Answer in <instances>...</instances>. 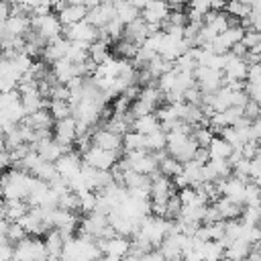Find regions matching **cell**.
<instances>
[{"label": "cell", "instance_id": "53", "mask_svg": "<svg viewBox=\"0 0 261 261\" xmlns=\"http://www.w3.org/2000/svg\"><path fill=\"white\" fill-rule=\"evenodd\" d=\"M128 2H130L135 8H139V10H143V8H145V4H147V0H128Z\"/></svg>", "mask_w": 261, "mask_h": 261}, {"label": "cell", "instance_id": "15", "mask_svg": "<svg viewBox=\"0 0 261 261\" xmlns=\"http://www.w3.org/2000/svg\"><path fill=\"white\" fill-rule=\"evenodd\" d=\"M51 75L55 77V82L65 84L71 75H73V65L67 57H59L55 61H51Z\"/></svg>", "mask_w": 261, "mask_h": 261}, {"label": "cell", "instance_id": "28", "mask_svg": "<svg viewBox=\"0 0 261 261\" xmlns=\"http://www.w3.org/2000/svg\"><path fill=\"white\" fill-rule=\"evenodd\" d=\"M157 167H159V171H161L163 175L173 177L175 173H179V171H181V161H177V159H175V157H171V155H165V157L157 163Z\"/></svg>", "mask_w": 261, "mask_h": 261}, {"label": "cell", "instance_id": "31", "mask_svg": "<svg viewBox=\"0 0 261 261\" xmlns=\"http://www.w3.org/2000/svg\"><path fill=\"white\" fill-rule=\"evenodd\" d=\"M147 137V149H151V151H157V149H165V130H161V128H157V130H153V133H149V135H145Z\"/></svg>", "mask_w": 261, "mask_h": 261}, {"label": "cell", "instance_id": "5", "mask_svg": "<svg viewBox=\"0 0 261 261\" xmlns=\"http://www.w3.org/2000/svg\"><path fill=\"white\" fill-rule=\"evenodd\" d=\"M63 29L65 31H61V33H65V39H69V41H86V43H92L98 37V29L94 24H90L86 18H82L77 22H71V24L63 27Z\"/></svg>", "mask_w": 261, "mask_h": 261}, {"label": "cell", "instance_id": "26", "mask_svg": "<svg viewBox=\"0 0 261 261\" xmlns=\"http://www.w3.org/2000/svg\"><path fill=\"white\" fill-rule=\"evenodd\" d=\"M35 177H39V179H43V181H51V179H55L59 173H57V169H55V165H53V161H41L33 171H31Z\"/></svg>", "mask_w": 261, "mask_h": 261}, {"label": "cell", "instance_id": "39", "mask_svg": "<svg viewBox=\"0 0 261 261\" xmlns=\"http://www.w3.org/2000/svg\"><path fill=\"white\" fill-rule=\"evenodd\" d=\"M22 237H27L24 228H22L18 222H8V226H6V241H8V243H16V241H20Z\"/></svg>", "mask_w": 261, "mask_h": 261}, {"label": "cell", "instance_id": "25", "mask_svg": "<svg viewBox=\"0 0 261 261\" xmlns=\"http://www.w3.org/2000/svg\"><path fill=\"white\" fill-rule=\"evenodd\" d=\"M130 167H133L135 171H139V173H145V175H149L151 171H155V169H157V159H155L153 155L145 153L143 157H139V159L130 161Z\"/></svg>", "mask_w": 261, "mask_h": 261}, {"label": "cell", "instance_id": "17", "mask_svg": "<svg viewBox=\"0 0 261 261\" xmlns=\"http://www.w3.org/2000/svg\"><path fill=\"white\" fill-rule=\"evenodd\" d=\"M27 210H29V204L20 198H6V202H4V218L8 222L18 220Z\"/></svg>", "mask_w": 261, "mask_h": 261}, {"label": "cell", "instance_id": "48", "mask_svg": "<svg viewBox=\"0 0 261 261\" xmlns=\"http://www.w3.org/2000/svg\"><path fill=\"white\" fill-rule=\"evenodd\" d=\"M192 159L194 161H198V163H206L208 159H210V155H208V149L206 147H196V151H194V155H192Z\"/></svg>", "mask_w": 261, "mask_h": 261}, {"label": "cell", "instance_id": "41", "mask_svg": "<svg viewBox=\"0 0 261 261\" xmlns=\"http://www.w3.org/2000/svg\"><path fill=\"white\" fill-rule=\"evenodd\" d=\"M259 177H261V159L259 155H255L249 159V179L259 184Z\"/></svg>", "mask_w": 261, "mask_h": 261}, {"label": "cell", "instance_id": "14", "mask_svg": "<svg viewBox=\"0 0 261 261\" xmlns=\"http://www.w3.org/2000/svg\"><path fill=\"white\" fill-rule=\"evenodd\" d=\"M130 128L133 130H139L143 135H149V133H153V130L159 128V118L155 116V112H147V114L135 116L133 122H130Z\"/></svg>", "mask_w": 261, "mask_h": 261}, {"label": "cell", "instance_id": "49", "mask_svg": "<svg viewBox=\"0 0 261 261\" xmlns=\"http://www.w3.org/2000/svg\"><path fill=\"white\" fill-rule=\"evenodd\" d=\"M12 255H14V247H12V243H8V241L0 243V261H2V259H10Z\"/></svg>", "mask_w": 261, "mask_h": 261}, {"label": "cell", "instance_id": "22", "mask_svg": "<svg viewBox=\"0 0 261 261\" xmlns=\"http://www.w3.org/2000/svg\"><path fill=\"white\" fill-rule=\"evenodd\" d=\"M202 259H210V261H216V259H222V253H224V243L218 239V241H204L202 249Z\"/></svg>", "mask_w": 261, "mask_h": 261}, {"label": "cell", "instance_id": "42", "mask_svg": "<svg viewBox=\"0 0 261 261\" xmlns=\"http://www.w3.org/2000/svg\"><path fill=\"white\" fill-rule=\"evenodd\" d=\"M245 94L249 96V100H257L261 98V82H245Z\"/></svg>", "mask_w": 261, "mask_h": 261}, {"label": "cell", "instance_id": "4", "mask_svg": "<svg viewBox=\"0 0 261 261\" xmlns=\"http://www.w3.org/2000/svg\"><path fill=\"white\" fill-rule=\"evenodd\" d=\"M194 80L202 92H216L220 88V82H222V71L212 69L208 65H196L194 67Z\"/></svg>", "mask_w": 261, "mask_h": 261}, {"label": "cell", "instance_id": "23", "mask_svg": "<svg viewBox=\"0 0 261 261\" xmlns=\"http://www.w3.org/2000/svg\"><path fill=\"white\" fill-rule=\"evenodd\" d=\"M122 145H124L126 151H130V149H147V137L143 133H139V130H130L128 128L122 135Z\"/></svg>", "mask_w": 261, "mask_h": 261}, {"label": "cell", "instance_id": "50", "mask_svg": "<svg viewBox=\"0 0 261 261\" xmlns=\"http://www.w3.org/2000/svg\"><path fill=\"white\" fill-rule=\"evenodd\" d=\"M51 12V4H37L31 8V14L35 16H43V14H49Z\"/></svg>", "mask_w": 261, "mask_h": 261}, {"label": "cell", "instance_id": "57", "mask_svg": "<svg viewBox=\"0 0 261 261\" xmlns=\"http://www.w3.org/2000/svg\"><path fill=\"white\" fill-rule=\"evenodd\" d=\"M0 218H4V202H2V198H0Z\"/></svg>", "mask_w": 261, "mask_h": 261}, {"label": "cell", "instance_id": "21", "mask_svg": "<svg viewBox=\"0 0 261 261\" xmlns=\"http://www.w3.org/2000/svg\"><path fill=\"white\" fill-rule=\"evenodd\" d=\"M206 149H208L210 159H226L232 147H230L222 137H212V141L208 143V147H206Z\"/></svg>", "mask_w": 261, "mask_h": 261}, {"label": "cell", "instance_id": "54", "mask_svg": "<svg viewBox=\"0 0 261 261\" xmlns=\"http://www.w3.org/2000/svg\"><path fill=\"white\" fill-rule=\"evenodd\" d=\"M102 0H86V8H90V6H96V4H100Z\"/></svg>", "mask_w": 261, "mask_h": 261}, {"label": "cell", "instance_id": "11", "mask_svg": "<svg viewBox=\"0 0 261 261\" xmlns=\"http://www.w3.org/2000/svg\"><path fill=\"white\" fill-rule=\"evenodd\" d=\"M35 151L41 155V159H45V161H55L63 151H67L63 145H59L55 139H51V137H45V139H39L37 143H35Z\"/></svg>", "mask_w": 261, "mask_h": 261}, {"label": "cell", "instance_id": "40", "mask_svg": "<svg viewBox=\"0 0 261 261\" xmlns=\"http://www.w3.org/2000/svg\"><path fill=\"white\" fill-rule=\"evenodd\" d=\"M241 43H243L247 49H249V47H255V45H259V43H261V35H259V29H245Z\"/></svg>", "mask_w": 261, "mask_h": 261}, {"label": "cell", "instance_id": "58", "mask_svg": "<svg viewBox=\"0 0 261 261\" xmlns=\"http://www.w3.org/2000/svg\"><path fill=\"white\" fill-rule=\"evenodd\" d=\"M239 2H243V4H247V6H251V2H253V0H239Z\"/></svg>", "mask_w": 261, "mask_h": 261}, {"label": "cell", "instance_id": "37", "mask_svg": "<svg viewBox=\"0 0 261 261\" xmlns=\"http://www.w3.org/2000/svg\"><path fill=\"white\" fill-rule=\"evenodd\" d=\"M137 43H133V41H128V39H122V41H118V45H116V53L120 55V57H124V59H133V55L137 53Z\"/></svg>", "mask_w": 261, "mask_h": 261}, {"label": "cell", "instance_id": "34", "mask_svg": "<svg viewBox=\"0 0 261 261\" xmlns=\"http://www.w3.org/2000/svg\"><path fill=\"white\" fill-rule=\"evenodd\" d=\"M77 194L75 192H65V194H61V196H57V206L59 208H63V210H77Z\"/></svg>", "mask_w": 261, "mask_h": 261}, {"label": "cell", "instance_id": "8", "mask_svg": "<svg viewBox=\"0 0 261 261\" xmlns=\"http://www.w3.org/2000/svg\"><path fill=\"white\" fill-rule=\"evenodd\" d=\"M90 141H92V145L106 149V151H118L122 147V137L108 128H98V130L90 133Z\"/></svg>", "mask_w": 261, "mask_h": 261}, {"label": "cell", "instance_id": "30", "mask_svg": "<svg viewBox=\"0 0 261 261\" xmlns=\"http://www.w3.org/2000/svg\"><path fill=\"white\" fill-rule=\"evenodd\" d=\"M98 29H100V27H98ZM102 29H104V33H106V35H108L112 41H118V39L122 37L124 24H122V22H120L116 16H112V18H110V20H108V22H106Z\"/></svg>", "mask_w": 261, "mask_h": 261}, {"label": "cell", "instance_id": "44", "mask_svg": "<svg viewBox=\"0 0 261 261\" xmlns=\"http://www.w3.org/2000/svg\"><path fill=\"white\" fill-rule=\"evenodd\" d=\"M243 114L247 116V118H259V102L257 100H247L245 102V106H243Z\"/></svg>", "mask_w": 261, "mask_h": 261}, {"label": "cell", "instance_id": "6", "mask_svg": "<svg viewBox=\"0 0 261 261\" xmlns=\"http://www.w3.org/2000/svg\"><path fill=\"white\" fill-rule=\"evenodd\" d=\"M53 165H55L57 173H59L63 179H69L71 175H75V173L80 171V167H82V157L69 149V151H63V153L53 161Z\"/></svg>", "mask_w": 261, "mask_h": 261}, {"label": "cell", "instance_id": "52", "mask_svg": "<svg viewBox=\"0 0 261 261\" xmlns=\"http://www.w3.org/2000/svg\"><path fill=\"white\" fill-rule=\"evenodd\" d=\"M226 0H210V10H222Z\"/></svg>", "mask_w": 261, "mask_h": 261}, {"label": "cell", "instance_id": "19", "mask_svg": "<svg viewBox=\"0 0 261 261\" xmlns=\"http://www.w3.org/2000/svg\"><path fill=\"white\" fill-rule=\"evenodd\" d=\"M214 206L218 208L220 218H224V220H228V218H239V214H241V210H243V204H237V202L228 200L226 196L216 198V200H214Z\"/></svg>", "mask_w": 261, "mask_h": 261}, {"label": "cell", "instance_id": "2", "mask_svg": "<svg viewBox=\"0 0 261 261\" xmlns=\"http://www.w3.org/2000/svg\"><path fill=\"white\" fill-rule=\"evenodd\" d=\"M82 159H84V163H88L96 169H110L118 159V151H106L96 145H90L86 151H82Z\"/></svg>", "mask_w": 261, "mask_h": 261}, {"label": "cell", "instance_id": "36", "mask_svg": "<svg viewBox=\"0 0 261 261\" xmlns=\"http://www.w3.org/2000/svg\"><path fill=\"white\" fill-rule=\"evenodd\" d=\"M224 10H226V14H230V16L243 18V16H247L249 6L243 4V2H239V0H228V2H224Z\"/></svg>", "mask_w": 261, "mask_h": 261}, {"label": "cell", "instance_id": "38", "mask_svg": "<svg viewBox=\"0 0 261 261\" xmlns=\"http://www.w3.org/2000/svg\"><path fill=\"white\" fill-rule=\"evenodd\" d=\"M208 165L212 167L216 177H226V175H230V169H232L226 163V159H208Z\"/></svg>", "mask_w": 261, "mask_h": 261}, {"label": "cell", "instance_id": "32", "mask_svg": "<svg viewBox=\"0 0 261 261\" xmlns=\"http://www.w3.org/2000/svg\"><path fill=\"white\" fill-rule=\"evenodd\" d=\"M241 222L243 224H259V218H261V208L259 206H247L241 210Z\"/></svg>", "mask_w": 261, "mask_h": 261}, {"label": "cell", "instance_id": "24", "mask_svg": "<svg viewBox=\"0 0 261 261\" xmlns=\"http://www.w3.org/2000/svg\"><path fill=\"white\" fill-rule=\"evenodd\" d=\"M139 100H143V102H147V104H151L153 108L161 102V98H163V92L157 88V86H153V84H147V88H141L139 90V96H137Z\"/></svg>", "mask_w": 261, "mask_h": 261}, {"label": "cell", "instance_id": "46", "mask_svg": "<svg viewBox=\"0 0 261 261\" xmlns=\"http://www.w3.org/2000/svg\"><path fill=\"white\" fill-rule=\"evenodd\" d=\"M128 106H130V98H128L126 94H118V98H116V102H114V110H112V112H126V110H128Z\"/></svg>", "mask_w": 261, "mask_h": 261}, {"label": "cell", "instance_id": "12", "mask_svg": "<svg viewBox=\"0 0 261 261\" xmlns=\"http://www.w3.org/2000/svg\"><path fill=\"white\" fill-rule=\"evenodd\" d=\"M86 6H82V4H65L59 12H57V18H59V22L63 24V27H67V24H71V22H77V20H82L84 16H86Z\"/></svg>", "mask_w": 261, "mask_h": 261}, {"label": "cell", "instance_id": "1", "mask_svg": "<svg viewBox=\"0 0 261 261\" xmlns=\"http://www.w3.org/2000/svg\"><path fill=\"white\" fill-rule=\"evenodd\" d=\"M29 22H31V29H35L45 41L49 39H55L61 35L63 31V24L59 22L57 14L55 12H49V14H43V16H35V14H29Z\"/></svg>", "mask_w": 261, "mask_h": 261}, {"label": "cell", "instance_id": "51", "mask_svg": "<svg viewBox=\"0 0 261 261\" xmlns=\"http://www.w3.org/2000/svg\"><path fill=\"white\" fill-rule=\"evenodd\" d=\"M10 16V2L8 0H0V22H4Z\"/></svg>", "mask_w": 261, "mask_h": 261}, {"label": "cell", "instance_id": "56", "mask_svg": "<svg viewBox=\"0 0 261 261\" xmlns=\"http://www.w3.org/2000/svg\"><path fill=\"white\" fill-rule=\"evenodd\" d=\"M10 4H29V0H8Z\"/></svg>", "mask_w": 261, "mask_h": 261}, {"label": "cell", "instance_id": "18", "mask_svg": "<svg viewBox=\"0 0 261 261\" xmlns=\"http://www.w3.org/2000/svg\"><path fill=\"white\" fill-rule=\"evenodd\" d=\"M45 251H47V259H55V257H61V247H63V237L57 228L53 230H47L45 232Z\"/></svg>", "mask_w": 261, "mask_h": 261}, {"label": "cell", "instance_id": "9", "mask_svg": "<svg viewBox=\"0 0 261 261\" xmlns=\"http://www.w3.org/2000/svg\"><path fill=\"white\" fill-rule=\"evenodd\" d=\"M169 14V4L165 0H147L145 8L141 10V18L145 22H161Z\"/></svg>", "mask_w": 261, "mask_h": 261}, {"label": "cell", "instance_id": "29", "mask_svg": "<svg viewBox=\"0 0 261 261\" xmlns=\"http://www.w3.org/2000/svg\"><path fill=\"white\" fill-rule=\"evenodd\" d=\"M77 210H82V212H92L94 208H96V194H94V190H84V192H80L77 194Z\"/></svg>", "mask_w": 261, "mask_h": 261}, {"label": "cell", "instance_id": "47", "mask_svg": "<svg viewBox=\"0 0 261 261\" xmlns=\"http://www.w3.org/2000/svg\"><path fill=\"white\" fill-rule=\"evenodd\" d=\"M190 8L196 10L198 14H204L210 10V0H190Z\"/></svg>", "mask_w": 261, "mask_h": 261}, {"label": "cell", "instance_id": "20", "mask_svg": "<svg viewBox=\"0 0 261 261\" xmlns=\"http://www.w3.org/2000/svg\"><path fill=\"white\" fill-rule=\"evenodd\" d=\"M88 47H90V43H86V41H69V47L65 51V57L71 63H80V61L88 59Z\"/></svg>", "mask_w": 261, "mask_h": 261}, {"label": "cell", "instance_id": "3", "mask_svg": "<svg viewBox=\"0 0 261 261\" xmlns=\"http://www.w3.org/2000/svg\"><path fill=\"white\" fill-rule=\"evenodd\" d=\"M14 259H47V251H45V243L39 241L37 237H22L20 241H16L14 247Z\"/></svg>", "mask_w": 261, "mask_h": 261}, {"label": "cell", "instance_id": "43", "mask_svg": "<svg viewBox=\"0 0 261 261\" xmlns=\"http://www.w3.org/2000/svg\"><path fill=\"white\" fill-rule=\"evenodd\" d=\"M259 141H245L243 145H241V153H243V157L245 159H251V157H255V155H259Z\"/></svg>", "mask_w": 261, "mask_h": 261}, {"label": "cell", "instance_id": "45", "mask_svg": "<svg viewBox=\"0 0 261 261\" xmlns=\"http://www.w3.org/2000/svg\"><path fill=\"white\" fill-rule=\"evenodd\" d=\"M216 220H220L218 208H216L214 204H212V206L206 204V210H204V214H202V222H204V224H210V222H216Z\"/></svg>", "mask_w": 261, "mask_h": 261}, {"label": "cell", "instance_id": "16", "mask_svg": "<svg viewBox=\"0 0 261 261\" xmlns=\"http://www.w3.org/2000/svg\"><path fill=\"white\" fill-rule=\"evenodd\" d=\"M249 243L247 241H243V239H232L226 247H224V253H222V257H226L228 261H243L245 257H247V253H249Z\"/></svg>", "mask_w": 261, "mask_h": 261}, {"label": "cell", "instance_id": "27", "mask_svg": "<svg viewBox=\"0 0 261 261\" xmlns=\"http://www.w3.org/2000/svg\"><path fill=\"white\" fill-rule=\"evenodd\" d=\"M47 110H49V114H51L55 120L65 118V116H69V114H71V106L67 104V100H55V98H51V100H49Z\"/></svg>", "mask_w": 261, "mask_h": 261}, {"label": "cell", "instance_id": "55", "mask_svg": "<svg viewBox=\"0 0 261 261\" xmlns=\"http://www.w3.org/2000/svg\"><path fill=\"white\" fill-rule=\"evenodd\" d=\"M67 4H82V6H86V0H65Z\"/></svg>", "mask_w": 261, "mask_h": 261}, {"label": "cell", "instance_id": "33", "mask_svg": "<svg viewBox=\"0 0 261 261\" xmlns=\"http://www.w3.org/2000/svg\"><path fill=\"white\" fill-rule=\"evenodd\" d=\"M259 206V184L255 181H247L245 184V200L243 206Z\"/></svg>", "mask_w": 261, "mask_h": 261}, {"label": "cell", "instance_id": "7", "mask_svg": "<svg viewBox=\"0 0 261 261\" xmlns=\"http://www.w3.org/2000/svg\"><path fill=\"white\" fill-rule=\"evenodd\" d=\"M55 141L63 145L67 151L71 149V143L75 141V118L71 114L55 122Z\"/></svg>", "mask_w": 261, "mask_h": 261}, {"label": "cell", "instance_id": "13", "mask_svg": "<svg viewBox=\"0 0 261 261\" xmlns=\"http://www.w3.org/2000/svg\"><path fill=\"white\" fill-rule=\"evenodd\" d=\"M6 35H20L24 37V33L31 29V22H29V16H22V14H10L4 22H2Z\"/></svg>", "mask_w": 261, "mask_h": 261}, {"label": "cell", "instance_id": "35", "mask_svg": "<svg viewBox=\"0 0 261 261\" xmlns=\"http://www.w3.org/2000/svg\"><path fill=\"white\" fill-rule=\"evenodd\" d=\"M218 133H220V137H222L230 147H241V145H243V141H241V137H239V133H237V128H234L232 124L222 126Z\"/></svg>", "mask_w": 261, "mask_h": 261}, {"label": "cell", "instance_id": "10", "mask_svg": "<svg viewBox=\"0 0 261 261\" xmlns=\"http://www.w3.org/2000/svg\"><path fill=\"white\" fill-rule=\"evenodd\" d=\"M67 47H69V39H65V37L59 35V37L49 39V41L45 43V47L41 49V55H43L45 61H55V59H59V57H65Z\"/></svg>", "mask_w": 261, "mask_h": 261}]
</instances>
